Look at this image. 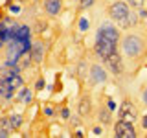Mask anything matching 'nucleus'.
<instances>
[{"label":"nucleus","mask_w":147,"mask_h":138,"mask_svg":"<svg viewBox=\"0 0 147 138\" xmlns=\"http://www.w3.org/2000/svg\"><path fill=\"white\" fill-rule=\"evenodd\" d=\"M59 114H61L63 120H70V116H72V112H70V109H68V107H63L61 110H59Z\"/></svg>","instance_id":"nucleus-23"},{"label":"nucleus","mask_w":147,"mask_h":138,"mask_svg":"<svg viewBox=\"0 0 147 138\" xmlns=\"http://www.w3.org/2000/svg\"><path fill=\"white\" fill-rule=\"evenodd\" d=\"M107 107H109L110 110H114V109H116V103H114L112 99H109V101H107Z\"/></svg>","instance_id":"nucleus-30"},{"label":"nucleus","mask_w":147,"mask_h":138,"mask_svg":"<svg viewBox=\"0 0 147 138\" xmlns=\"http://www.w3.org/2000/svg\"><path fill=\"white\" fill-rule=\"evenodd\" d=\"M74 135H76V136H79V138H83V136H85V133H83V131H81V129H77V131H76V133H74Z\"/></svg>","instance_id":"nucleus-32"},{"label":"nucleus","mask_w":147,"mask_h":138,"mask_svg":"<svg viewBox=\"0 0 147 138\" xmlns=\"http://www.w3.org/2000/svg\"><path fill=\"white\" fill-rule=\"evenodd\" d=\"M42 9L48 17H59L63 9V0H42Z\"/></svg>","instance_id":"nucleus-9"},{"label":"nucleus","mask_w":147,"mask_h":138,"mask_svg":"<svg viewBox=\"0 0 147 138\" xmlns=\"http://www.w3.org/2000/svg\"><path fill=\"white\" fill-rule=\"evenodd\" d=\"M119 39H121V30L116 24L101 22V26L96 31V41H94V53L98 55L99 61H103L107 55L116 52Z\"/></svg>","instance_id":"nucleus-1"},{"label":"nucleus","mask_w":147,"mask_h":138,"mask_svg":"<svg viewBox=\"0 0 147 138\" xmlns=\"http://www.w3.org/2000/svg\"><path fill=\"white\" fill-rule=\"evenodd\" d=\"M88 28H90V20H88L86 17H81V18H79V30H81V31H86Z\"/></svg>","instance_id":"nucleus-22"},{"label":"nucleus","mask_w":147,"mask_h":138,"mask_svg":"<svg viewBox=\"0 0 147 138\" xmlns=\"http://www.w3.org/2000/svg\"><path fill=\"white\" fill-rule=\"evenodd\" d=\"M138 118H140V112H138L136 105L132 103L131 99L121 101V105H119V109H118V120H123V122L134 123Z\"/></svg>","instance_id":"nucleus-5"},{"label":"nucleus","mask_w":147,"mask_h":138,"mask_svg":"<svg viewBox=\"0 0 147 138\" xmlns=\"http://www.w3.org/2000/svg\"><path fill=\"white\" fill-rule=\"evenodd\" d=\"M15 99H17V101H20V103H24V105H30L31 101H33V90L28 89L26 85H24V87H20Z\"/></svg>","instance_id":"nucleus-11"},{"label":"nucleus","mask_w":147,"mask_h":138,"mask_svg":"<svg viewBox=\"0 0 147 138\" xmlns=\"http://www.w3.org/2000/svg\"><path fill=\"white\" fill-rule=\"evenodd\" d=\"M24 83L26 81H24V77H22V74H15V76L9 77V85H11L15 90H18L20 87H24Z\"/></svg>","instance_id":"nucleus-14"},{"label":"nucleus","mask_w":147,"mask_h":138,"mask_svg":"<svg viewBox=\"0 0 147 138\" xmlns=\"http://www.w3.org/2000/svg\"><path fill=\"white\" fill-rule=\"evenodd\" d=\"M9 13H11V15H18V13H20V6H17V4H9Z\"/></svg>","instance_id":"nucleus-24"},{"label":"nucleus","mask_w":147,"mask_h":138,"mask_svg":"<svg viewBox=\"0 0 147 138\" xmlns=\"http://www.w3.org/2000/svg\"><path fill=\"white\" fill-rule=\"evenodd\" d=\"M142 127H144L145 131H147V116H144V118H142Z\"/></svg>","instance_id":"nucleus-31"},{"label":"nucleus","mask_w":147,"mask_h":138,"mask_svg":"<svg viewBox=\"0 0 147 138\" xmlns=\"http://www.w3.org/2000/svg\"><path fill=\"white\" fill-rule=\"evenodd\" d=\"M112 135H114V136H119V138H136V136H138V133H136L134 123H131V122H123V120H118V122L114 123Z\"/></svg>","instance_id":"nucleus-6"},{"label":"nucleus","mask_w":147,"mask_h":138,"mask_svg":"<svg viewBox=\"0 0 147 138\" xmlns=\"http://www.w3.org/2000/svg\"><path fill=\"white\" fill-rule=\"evenodd\" d=\"M0 127L6 129V131H9V133L15 131V129H13V123H11V118H9V114H7V116H0Z\"/></svg>","instance_id":"nucleus-16"},{"label":"nucleus","mask_w":147,"mask_h":138,"mask_svg":"<svg viewBox=\"0 0 147 138\" xmlns=\"http://www.w3.org/2000/svg\"><path fill=\"white\" fill-rule=\"evenodd\" d=\"M13 2V0H6V6H9V4H11Z\"/></svg>","instance_id":"nucleus-33"},{"label":"nucleus","mask_w":147,"mask_h":138,"mask_svg":"<svg viewBox=\"0 0 147 138\" xmlns=\"http://www.w3.org/2000/svg\"><path fill=\"white\" fill-rule=\"evenodd\" d=\"M129 11H131V6H129L125 0H114V2L107 7V13H109L110 20L116 22L119 30L125 28V20H127Z\"/></svg>","instance_id":"nucleus-3"},{"label":"nucleus","mask_w":147,"mask_h":138,"mask_svg":"<svg viewBox=\"0 0 147 138\" xmlns=\"http://www.w3.org/2000/svg\"><path fill=\"white\" fill-rule=\"evenodd\" d=\"M98 120H99V123H103V125H109V123L112 122V110L109 107H101L98 110Z\"/></svg>","instance_id":"nucleus-12"},{"label":"nucleus","mask_w":147,"mask_h":138,"mask_svg":"<svg viewBox=\"0 0 147 138\" xmlns=\"http://www.w3.org/2000/svg\"><path fill=\"white\" fill-rule=\"evenodd\" d=\"M77 114L81 118H88L92 114V99L90 96H83L79 99V105H77Z\"/></svg>","instance_id":"nucleus-10"},{"label":"nucleus","mask_w":147,"mask_h":138,"mask_svg":"<svg viewBox=\"0 0 147 138\" xmlns=\"http://www.w3.org/2000/svg\"><path fill=\"white\" fill-rule=\"evenodd\" d=\"M18 2H22V0H18Z\"/></svg>","instance_id":"nucleus-34"},{"label":"nucleus","mask_w":147,"mask_h":138,"mask_svg":"<svg viewBox=\"0 0 147 138\" xmlns=\"http://www.w3.org/2000/svg\"><path fill=\"white\" fill-rule=\"evenodd\" d=\"M142 101L147 105V87H144V89H142Z\"/></svg>","instance_id":"nucleus-29"},{"label":"nucleus","mask_w":147,"mask_h":138,"mask_svg":"<svg viewBox=\"0 0 147 138\" xmlns=\"http://www.w3.org/2000/svg\"><path fill=\"white\" fill-rule=\"evenodd\" d=\"M42 112H44V116H46V118H53L57 110H55L52 105H44V107H42Z\"/></svg>","instance_id":"nucleus-19"},{"label":"nucleus","mask_w":147,"mask_h":138,"mask_svg":"<svg viewBox=\"0 0 147 138\" xmlns=\"http://www.w3.org/2000/svg\"><path fill=\"white\" fill-rule=\"evenodd\" d=\"M44 85H46L44 77H39V79L35 81V90H42V89H44Z\"/></svg>","instance_id":"nucleus-25"},{"label":"nucleus","mask_w":147,"mask_h":138,"mask_svg":"<svg viewBox=\"0 0 147 138\" xmlns=\"http://www.w3.org/2000/svg\"><path fill=\"white\" fill-rule=\"evenodd\" d=\"M105 64V66L109 68L110 72L114 74V76H123L125 74V63H123V55H121V52H112L110 55H107V57L101 61Z\"/></svg>","instance_id":"nucleus-4"},{"label":"nucleus","mask_w":147,"mask_h":138,"mask_svg":"<svg viewBox=\"0 0 147 138\" xmlns=\"http://www.w3.org/2000/svg\"><path fill=\"white\" fill-rule=\"evenodd\" d=\"M44 43L42 41H35V43H31V50H30V55H31V61L35 64H40L44 61Z\"/></svg>","instance_id":"nucleus-7"},{"label":"nucleus","mask_w":147,"mask_h":138,"mask_svg":"<svg viewBox=\"0 0 147 138\" xmlns=\"http://www.w3.org/2000/svg\"><path fill=\"white\" fill-rule=\"evenodd\" d=\"M138 20H140V17H138L136 9H131L127 15V20H125V28L123 30H131V28H136L138 26Z\"/></svg>","instance_id":"nucleus-13"},{"label":"nucleus","mask_w":147,"mask_h":138,"mask_svg":"<svg viewBox=\"0 0 147 138\" xmlns=\"http://www.w3.org/2000/svg\"><path fill=\"white\" fill-rule=\"evenodd\" d=\"M13 133H9V131H6V129H2L0 127V138H7V136H11Z\"/></svg>","instance_id":"nucleus-28"},{"label":"nucleus","mask_w":147,"mask_h":138,"mask_svg":"<svg viewBox=\"0 0 147 138\" xmlns=\"http://www.w3.org/2000/svg\"><path fill=\"white\" fill-rule=\"evenodd\" d=\"M136 13H138V17L140 18H147V11L144 7H140V9H136Z\"/></svg>","instance_id":"nucleus-27"},{"label":"nucleus","mask_w":147,"mask_h":138,"mask_svg":"<svg viewBox=\"0 0 147 138\" xmlns=\"http://www.w3.org/2000/svg\"><path fill=\"white\" fill-rule=\"evenodd\" d=\"M9 118H11V123H13V129H20L22 127V123H24V118H22V114L20 112H15V110H13L11 114H9Z\"/></svg>","instance_id":"nucleus-15"},{"label":"nucleus","mask_w":147,"mask_h":138,"mask_svg":"<svg viewBox=\"0 0 147 138\" xmlns=\"http://www.w3.org/2000/svg\"><path fill=\"white\" fill-rule=\"evenodd\" d=\"M68 122H70L72 129H74V127H76V129L81 127V116H79V114H77V116H76V114H74V116H70V120H68Z\"/></svg>","instance_id":"nucleus-21"},{"label":"nucleus","mask_w":147,"mask_h":138,"mask_svg":"<svg viewBox=\"0 0 147 138\" xmlns=\"http://www.w3.org/2000/svg\"><path fill=\"white\" fill-rule=\"evenodd\" d=\"M77 4H79V9H90L96 4V0H77Z\"/></svg>","instance_id":"nucleus-20"},{"label":"nucleus","mask_w":147,"mask_h":138,"mask_svg":"<svg viewBox=\"0 0 147 138\" xmlns=\"http://www.w3.org/2000/svg\"><path fill=\"white\" fill-rule=\"evenodd\" d=\"M88 79H90V85L105 83L107 81V72H105L99 64H94V66H90V70H88Z\"/></svg>","instance_id":"nucleus-8"},{"label":"nucleus","mask_w":147,"mask_h":138,"mask_svg":"<svg viewBox=\"0 0 147 138\" xmlns=\"http://www.w3.org/2000/svg\"><path fill=\"white\" fill-rule=\"evenodd\" d=\"M76 74H77V77H85V74H86V61H79V64L76 66Z\"/></svg>","instance_id":"nucleus-17"},{"label":"nucleus","mask_w":147,"mask_h":138,"mask_svg":"<svg viewBox=\"0 0 147 138\" xmlns=\"http://www.w3.org/2000/svg\"><path fill=\"white\" fill-rule=\"evenodd\" d=\"M92 133H94L96 136H101V135H103V127H101V125H94V129H92Z\"/></svg>","instance_id":"nucleus-26"},{"label":"nucleus","mask_w":147,"mask_h":138,"mask_svg":"<svg viewBox=\"0 0 147 138\" xmlns=\"http://www.w3.org/2000/svg\"><path fill=\"white\" fill-rule=\"evenodd\" d=\"M125 2L131 6V9H140V7H144L145 0H125Z\"/></svg>","instance_id":"nucleus-18"},{"label":"nucleus","mask_w":147,"mask_h":138,"mask_svg":"<svg viewBox=\"0 0 147 138\" xmlns=\"http://www.w3.org/2000/svg\"><path fill=\"white\" fill-rule=\"evenodd\" d=\"M147 43L140 33H132L129 31L127 35H123L121 39V55L129 59H140L145 53Z\"/></svg>","instance_id":"nucleus-2"}]
</instances>
